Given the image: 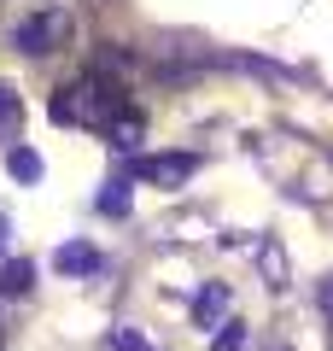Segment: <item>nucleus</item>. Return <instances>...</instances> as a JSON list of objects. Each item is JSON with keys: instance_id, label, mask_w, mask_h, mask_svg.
Instances as JSON below:
<instances>
[{"instance_id": "f257e3e1", "label": "nucleus", "mask_w": 333, "mask_h": 351, "mask_svg": "<svg viewBox=\"0 0 333 351\" xmlns=\"http://www.w3.org/2000/svg\"><path fill=\"white\" fill-rule=\"evenodd\" d=\"M123 82H111L106 71H88L76 76V82H64L59 94H53V123L64 129H111V117H123Z\"/></svg>"}, {"instance_id": "f03ea898", "label": "nucleus", "mask_w": 333, "mask_h": 351, "mask_svg": "<svg viewBox=\"0 0 333 351\" xmlns=\"http://www.w3.org/2000/svg\"><path fill=\"white\" fill-rule=\"evenodd\" d=\"M64 36H71V12H64V6H47V12H29L24 24L12 29V47L24 53V59H47L53 47H64Z\"/></svg>"}, {"instance_id": "7ed1b4c3", "label": "nucleus", "mask_w": 333, "mask_h": 351, "mask_svg": "<svg viewBox=\"0 0 333 351\" xmlns=\"http://www.w3.org/2000/svg\"><path fill=\"white\" fill-rule=\"evenodd\" d=\"M193 170H199V152H147V158L129 164V176L152 182V188H182Z\"/></svg>"}, {"instance_id": "20e7f679", "label": "nucleus", "mask_w": 333, "mask_h": 351, "mask_svg": "<svg viewBox=\"0 0 333 351\" xmlns=\"http://www.w3.org/2000/svg\"><path fill=\"white\" fill-rule=\"evenodd\" d=\"M53 269H59V276H99V269H106V252L88 246V240H64V246L53 252Z\"/></svg>"}, {"instance_id": "39448f33", "label": "nucleus", "mask_w": 333, "mask_h": 351, "mask_svg": "<svg viewBox=\"0 0 333 351\" xmlns=\"http://www.w3.org/2000/svg\"><path fill=\"white\" fill-rule=\"evenodd\" d=\"M228 304H234V293L222 287V281H205V287L193 293V316H199V328H217V316H228Z\"/></svg>"}, {"instance_id": "423d86ee", "label": "nucleus", "mask_w": 333, "mask_h": 351, "mask_svg": "<svg viewBox=\"0 0 333 351\" xmlns=\"http://www.w3.org/2000/svg\"><path fill=\"white\" fill-rule=\"evenodd\" d=\"M129 182H135V176H111L106 188H99V217H129V205H135V193H129Z\"/></svg>"}, {"instance_id": "0eeeda50", "label": "nucleus", "mask_w": 333, "mask_h": 351, "mask_svg": "<svg viewBox=\"0 0 333 351\" xmlns=\"http://www.w3.org/2000/svg\"><path fill=\"white\" fill-rule=\"evenodd\" d=\"M106 141H111V152H140V112H123V117H111Z\"/></svg>"}, {"instance_id": "6e6552de", "label": "nucleus", "mask_w": 333, "mask_h": 351, "mask_svg": "<svg viewBox=\"0 0 333 351\" xmlns=\"http://www.w3.org/2000/svg\"><path fill=\"white\" fill-rule=\"evenodd\" d=\"M29 287H36V263H29V258H6V269H0V293L24 299Z\"/></svg>"}, {"instance_id": "1a4fd4ad", "label": "nucleus", "mask_w": 333, "mask_h": 351, "mask_svg": "<svg viewBox=\"0 0 333 351\" xmlns=\"http://www.w3.org/2000/svg\"><path fill=\"white\" fill-rule=\"evenodd\" d=\"M6 170H12V182H41V152L12 147V152H6Z\"/></svg>"}, {"instance_id": "9d476101", "label": "nucleus", "mask_w": 333, "mask_h": 351, "mask_svg": "<svg viewBox=\"0 0 333 351\" xmlns=\"http://www.w3.org/2000/svg\"><path fill=\"white\" fill-rule=\"evenodd\" d=\"M210 351H246V322H234V316H228V322H222V334L210 339Z\"/></svg>"}, {"instance_id": "9b49d317", "label": "nucleus", "mask_w": 333, "mask_h": 351, "mask_svg": "<svg viewBox=\"0 0 333 351\" xmlns=\"http://www.w3.org/2000/svg\"><path fill=\"white\" fill-rule=\"evenodd\" d=\"M111 351H158L147 334H135V328H111Z\"/></svg>"}, {"instance_id": "f8f14e48", "label": "nucleus", "mask_w": 333, "mask_h": 351, "mask_svg": "<svg viewBox=\"0 0 333 351\" xmlns=\"http://www.w3.org/2000/svg\"><path fill=\"white\" fill-rule=\"evenodd\" d=\"M18 112H24V106H18V94L0 82V129H12V123H18Z\"/></svg>"}, {"instance_id": "ddd939ff", "label": "nucleus", "mask_w": 333, "mask_h": 351, "mask_svg": "<svg viewBox=\"0 0 333 351\" xmlns=\"http://www.w3.org/2000/svg\"><path fill=\"white\" fill-rule=\"evenodd\" d=\"M6 234H12V223H6V217H0V252H6Z\"/></svg>"}, {"instance_id": "4468645a", "label": "nucleus", "mask_w": 333, "mask_h": 351, "mask_svg": "<svg viewBox=\"0 0 333 351\" xmlns=\"http://www.w3.org/2000/svg\"><path fill=\"white\" fill-rule=\"evenodd\" d=\"M321 304H328V311H333V281H328V287H321Z\"/></svg>"}, {"instance_id": "2eb2a0df", "label": "nucleus", "mask_w": 333, "mask_h": 351, "mask_svg": "<svg viewBox=\"0 0 333 351\" xmlns=\"http://www.w3.org/2000/svg\"><path fill=\"white\" fill-rule=\"evenodd\" d=\"M0 346H6V334H0Z\"/></svg>"}]
</instances>
